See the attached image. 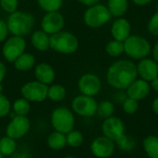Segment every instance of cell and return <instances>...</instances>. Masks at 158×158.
<instances>
[{"label": "cell", "mask_w": 158, "mask_h": 158, "mask_svg": "<svg viewBox=\"0 0 158 158\" xmlns=\"http://www.w3.org/2000/svg\"><path fill=\"white\" fill-rule=\"evenodd\" d=\"M67 137V145L71 148L81 147L84 142V135L81 131L78 130H72L66 134Z\"/></svg>", "instance_id": "obj_29"}, {"label": "cell", "mask_w": 158, "mask_h": 158, "mask_svg": "<svg viewBox=\"0 0 158 158\" xmlns=\"http://www.w3.org/2000/svg\"><path fill=\"white\" fill-rule=\"evenodd\" d=\"M6 22L9 33L24 37L32 32L35 26V18L30 12L17 10L8 15Z\"/></svg>", "instance_id": "obj_2"}, {"label": "cell", "mask_w": 158, "mask_h": 158, "mask_svg": "<svg viewBox=\"0 0 158 158\" xmlns=\"http://www.w3.org/2000/svg\"><path fill=\"white\" fill-rule=\"evenodd\" d=\"M127 97H128V96H127V94H126V92H124V91H118V93L114 95L115 101H116L117 103H118V104H122V103L125 101V99H126Z\"/></svg>", "instance_id": "obj_37"}, {"label": "cell", "mask_w": 158, "mask_h": 158, "mask_svg": "<svg viewBox=\"0 0 158 158\" xmlns=\"http://www.w3.org/2000/svg\"><path fill=\"white\" fill-rule=\"evenodd\" d=\"M67 96V89L62 84H51L48 86L47 98L55 103L62 102Z\"/></svg>", "instance_id": "obj_23"}, {"label": "cell", "mask_w": 158, "mask_h": 158, "mask_svg": "<svg viewBox=\"0 0 158 158\" xmlns=\"http://www.w3.org/2000/svg\"><path fill=\"white\" fill-rule=\"evenodd\" d=\"M13 65L14 68L19 71H28L31 69H34L36 65V59L32 54L24 52L14 61Z\"/></svg>", "instance_id": "obj_20"}, {"label": "cell", "mask_w": 158, "mask_h": 158, "mask_svg": "<svg viewBox=\"0 0 158 158\" xmlns=\"http://www.w3.org/2000/svg\"><path fill=\"white\" fill-rule=\"evenodd\" d=\"M147 31L152 36L158 38V11H156L150 17L147 22Z\"/></svg>", "instance_id": "obj_34"}, {"label": "cell", "mask_w": 158, "mask_h": 158, "mask_svg": "<svg viewBox=\"0 0 158 158\" xmlns=\"http://www.w3.org/2000/svg\"><path fill=\"white\" fill-rule=\"evenodd\" d=\"M143 147L148 157L158 158V136H147L143 142Z\"/></svg>", "instance_id": "obj_24"}, {"label": "cell", "mask_w": 158, "mask_h": 158, "mask_svg": "<svg viewBox=\"0 0 158 158\" xmlns=\"http://www.w3.org/2000/svg\"><path fill=\"white\" fill-rule=\"evenodd\" d=\"M135 6H145L147 5H149L150 3H152L154 0H131Z\"/></svg>", "instance_id": "obj_41"}, {"label": "cell", "mask_w": 158, "mask_h": 158, "mask_svg": "<svg viewBox=\"0 0 158 158\" xmlns=\"http://www.w3.org/2000/svg\"><path fill=\"white\" fill-rule=\"evenodd\" d=\"M129 0H107L106 6L114 18L124 17L129 10Z\"/></svg>", "instance_id": "obj_21"}, {"label": "cell", "mask_w": 158, "mask_h": 158, "mask_svg": "<svg viewBox=\"0 0 158 158\" xmlns=\"http://www.w3.org/2000/svg\"><path fill=\"white\" fill-rule=\"evenodd\" d=\"M0 7L6 13L11 14L18 10L19 0H0Z\"/></svg>", "instance_id": "obj_35"}, {"label": "cell", "mask_w": 158, "mask_h": 158, "mask_svg": "<svg viewBox=\"0 0 158 158\" xmlns=\"http://www.w3.org/2000/svg\"><path fill=\"white\" fill-rule=\"evenodd\" d=\"M41 30L48 35H53L63 31L65 26V18L59 11L47 12L41 19Z\"/></svg>", "instance_id": "obj_13"}, {"label": "cell", "mask_w": 158, "mask_h": 158, "mask_svg": "<svg viewBox=\"0 0 158 158\" xmlns=\"http://www.w3.org/2000/svg\"><path fill=\"white\" fill-rule=\"evenodd\" d=\"M138 78L136 63L131 59H118L107 69L106 80L107 84L118 91H125Z\"/></svg>", "instance_id": "obj_1"}, {"label": "cell", "mask_w": 158, "mask_h": 158, "mask_svg": "<svg viewBox=\"0 0 158 158\" xmlns=\"http://www.w3.org/2000/svg\"><path fill=\"white\" fill-rule=\"evenodd\" d=\"M11 111L16 116H26L31 111V103L23 97L16 99L11 104Z\"/></svg>", "instance_id": "obj_26"}, {"label": "cell", "mask_w": 158, "mask_h": 158, "mask_svg": "<svg viewBox=\"0 0 158 158\" xmlns=\"http://www.w3.org/2000/svg\"><path fill=\"white\" fill-rule=\"evenodd\" d=\"M8 33L9 31L7 29L6 22L0 19V43L5 42L6 40V38L8 37Z\"/></svg>", "instance_id": "obj_36"}, {"label": "cell", "mask_w": 158, "mask_h": 158, "mask_svg": "<svg viewBox=\"0 0 158 158\" xmlns=\"http://www.w3.org/2000/svg\"><path fill=\"white\" fill-rule=\"evenodd\" d=\"M132 27L130 20L124 17L116 18L110 27V34L113 39L124 42L131 33Z\"/></svg>", "instance_id": "obj_16"}, {"label": "cell", "mask_w": 158, "mask_h": 158, "mask_svg": "<svg viewBox=\"0 0 158 158\" xmlns=\"http://www.w3.org/2000/svg\"><path fill=\"white\" fill-rule=\"evenodd\" d=\"M123 44L124 54L132 61L148 57L152 52V44L149 40L140 34H131Z\"/></svg>", "instance_id": "obj_3"}, {"label": "cell", "mask_w": 158, "mask_h": 158, "mask_svg": "<svg viewBox=\"0 0 158 158\" xmlns=\"http://www.w3.org/2000/svg\"><path fill=\"white\" fill-rule=\"evenodd\" d=\"M47 146L53 151H59L67 146V137L66 134L54 131H52L46 139Z\"/></svg>", "instance_id": "obj_22"}, {"label": "cell", "mask_w": 158, "mask_h": 158, "mask_svg": "<svg viewBox=\"0 0 158 158\" xmlns=\"http://www.w3.org/2000/svg\"><path fill=\"white\" fill-rule=\"evenodd\" d=\"M65 158H77L76 156H66Z\"/></svg>", "instance_id": "obj_46"}, {"label": "cell", "mask_w": 158, "mask_h": 158, "mask_svg": "<svg viewBox=\"0 0 158 158\" xmlns=\"http://www.w3.org/2000/svg\"><path fill=\"white\" fill-rule=\"evenodd\" d=\"M17 150L18 144L16 140L6 135L0 139V152L4 156H11Z\"/></svg>", "instance_id": "obj_25"}, {"label": "cell", "mask_w": 158, "mask_h": 158, "mask_svg": "<svg viewBox=\"0 0 158 158\" xmlns=\"http://www.w3.org/2000/svg\"><path fill=\"white\" fill-rule=\"evenodd\" d=\"M156 11H158V3L157 5H156Z\"/></svg>", "instance_id": "obj_48"}, {"label": "cell", "mask_w": 158, "mask_h": 158, "mask_svg": "<svg viewBox=\"0 0 158 158\" xmlns=\"http://www.w3.org/2000/svg\"><path fill=\"white\" fill-rule=\"evenodd\" d=\"M98 103L93 96L77 95L71 102V110L75 115L82 118H92L96 115Z\"/></svg>", "instance_id": "obj_8"}, {"label": "cell", "mask_w": 158, "mask_h": 158, "mask_svg": "<svg viewBox=\"0 0 158 158\" xmlns=\"http://www.w3.org/2000/svg\"><path fill=\"white\" fill-rule=\"evenodd\" d=\"M11 158H30V156L25 151H16L12 156Z\"/></svg>", "instance_id": "obj_40"}, {"label": "cell", "mask_w": 158, "mask_h": 158, "mask_svg": "<svg viewBox=\"0 0 158 158\" xmlns=\"http://www.w3.org/2000/svg\"><path fill=\"white\" fill-rule=\"evenodd\" d=\"M116 146H118L123 152H131L136 147V142L131 137L126 133L120 136L118 140L115 141Z\"/></svg>", "instance_id": "obj_30"}, {"label": "cell", "mask_w": 158, "mask_h": 158, "mask_svg": "<svg viewBox=\"0 0 158 158\" xmlns=\"http://www.w3.org/2000/svg\"><path fill=\"white\" fill-rule=\"evenodd\" d=\"M106 53L110 56V57H119L124 54V44L123 42L112 39L109 42L106 43V47H105Z\"/></svg>", "instance_id": "obj_27"}, {"label": "cell", "mask_w": 158, "mask_h": 158, "mask_svg": "<svg viewBox=\"0 0 158 158\" xmlns=\"http://www.w3.org/2000/svg\"><path fill=\"white\" fill-rule=\"evenodd\" d=\"M27 47V43L24 37L12 35L7 37L2 46V55L6 61L14 63V61L22 55Z\"/></svg>", "instance_id": "obj_7"}, {"label": "cell", "mask_w": 158, "mask_h": 158, "mask_svg": "<svg viewBox=\"0 0 158 158\" xmlns=\"http://www.w3.org/2000/svg\"><path fill=\"white\" fill-rule=\"evenodd\" d=\"M150 86H151V90H153L156 93H158V77L154 79L150 82Z\"/></svg>", "instance_id": "obj_43"}, {"label": "cell", "mask_w": 158, "mask_h": 158, "mask_svg": "<svg viewBox=\"0 0 158 158\" xmlns=\"http://www.w3.org/2000/svg\"><path fill=\"white\" fill-rule=\"evenodd\" d=\"M152 109H153L154 113L158 116V96L154 99V101L152 103Z\"/></svg>", "instance_id": "obj_44"}, {"label": "cell", "mask_w": 158, "mask_h": 158, "mask_svg": "<svg viewBox=\"0 0 158 158\" xmlns=\"http://www.w3.org/2000/svg\"><path fill=\"white\" fill-rule=\"evenodd\" d=\"M6 75V67L4 62L0 61V84L4 81Z\"/></svg>", "instance_id": "obj_39"}, {"label": "cell", "mask_w": 158, "mask_h": 158, "mask_svg": "<svg viewBox=\"0 0 158 158\" xmlns=\"http://www.w3.org/2000/svg\"><path fill=\"white\" fill-rule=\"evenodd\" d=\"M31 45L40 52H44L50 49V35L42 30L32 31L31 35Z\"/></svg>", "instance_id": "obj_19"}, {"label": "cell", "mask_w": 158, "mask_h": 158, "mask_svg": "<svg viewBox=\"0 0 158 158\" xmlns=\"http://www.w3.org/2000/svg\"><path fill=\"white\" fill-rule=\"evenodd\" d=\"M115 112V105L112 101L104 100L98 104L96 115L103 119L108 118L114 115Z\"/></svg>", "instance_id": "obj_28"}, {"label": "cell", "mask_w": 158, "mask_h": 158, "mask_svg": "<svg viewBox=\"0 0 158 158\" xmlns=\"http://www.w3.org/2000/svg\"><path fill=\"white\" fill-rule=\"evenodd\" d=\"M125 92L128 97L137 101H142L147 98L151 93L150 82L137 78L134 81L131 83V85L125 90Z\"/></svg>", "instance_id": "obj_17"}, {"label": "cell", "mask_w": 158, "mask_h": 158, "mask_svg": "<svg viewBox=\"0 0 158 158\" xmlns=\"http://www.w3.org/2000/svg\"><path fill=\"white\" fill-rule=\"evenodd\" d=\"M37 4L45 13L55 12L60 10L63 6V0H37Z\"/></svg>", "instance_id": "obj_31"}, {"label": "cell", "mask_w": 158, "mask_h": 158, "mask_svg": "<svg viewBox=\"0 0 158 158\" xmlns=\"http://www.w3.org/2000/svg\"><path fill=\"white\" fill-rule=\"evenodd\" d=\"M31 129L30 119L26 116H15L6 128V135L18 141L23 138Z\"/></svg>", "instance_id": "obj_11"}, {"label": "cell", "mask_w": 158, "mask_h": 158, "mask_svg": "<svg viewBox=\"0 0 158 158\" xmlns=\"http://www.w3.org/2000/svg\"><path fill=\"white\" fill-rule=\"evenodd\" d=\"M3 90H4V88H3V85H2V83L0 84V93H3Z\"/></svg>", "instance_id": "obj_45"}, {"label": "cell", "mask_w": 158, "mask_h": 158, "mask_svg": "<svg viewBox=\"0 0 158 158\" xmlns=\"http://www.w3.org/2000/svg\"><path fill=\"white\" fill-rule=\"evenodd\" d=\"M33 74L36 81L48 86L53 84L56 79V71L54 68L45 62L35 65Z\"/></svg>", "instance_id": "obj_18"}, {"label": "cell", "mask_w": 158, "mask_h": 158, "mask_svg": "<svg viewBox=\"0 0 158 158\" xmlns=\"http://www.w3.org/2000/svg\"><path fill=\"white\" fill-rule=\"evenodd\" d=\"M116 150V143L114 141L102 135L93 140L90 144V151L96 158L111 157Z\"/></svg>", "instance_id": "obj_12"}, {"label": "cell", "mask_w": 158, "mask_h": 158, "mask_svg": "<svg viewBox=\"0 0 158 158\" xmlns=\"http://www.w3.org/2000/svg\"><path fill=\"white\" fill-rule=\"evenodd\" d=\"M47 90L48 85L35 80L23 84L20 89V94L21 97L30 103H42L47 99Z\"/></svg>", "instance_id": "obj_9"}, {"label": "cell", "mask_w": 158, "mask_h": 158, "mask_svg": "<svg viewBox=\"0 0 158 158\" xmlns=\"http://www.w3.org/2000/svg\"><path fill=\"white\" fill-rule=\"evenodd\" d=\"M50 122L55 131L67 134L75 128V115L67 106H57L51 112Z\"/></svg>", "instance_id": "obj_6"}, {"label": "cell", "mask_w": 158, "mask_h": 158, "mask_svg": "<svg viewBox=\"0 0 158 158\" xmlns=\"http://www.w3.org/2000/svg\"><path fill=\"white\" fill-rule=\"evenodd\" d=\"M4 157H5V156H4L1 154V152H0V158H4Z\"/></svg>", "instance_id": "obj_47"}, {"label": "cell", "mask_w": 158, "mask_h": 158, "mask_svg": "<svg viewBox=\"0 0 158 158\" xmlns=\"http://www.w3.org/2000/svg\"><path fill=\"white\" fill-rule=\"evenodd\" d=\"M112 18L106 5L102 3L88 6L83 13V22L91 29H98L106 25Z\"/></svg>", "instance_id": "obj_5"}, {"label": "cell", "mask_w": 158, "mask_h": 158, "mask_svg": "<svg viewBox=\"0 0 158 158\" xmlns=\"http://www.w3.org/2000/svg\"><path fill=\"white\" fill-rule=\"evenodd\" d=\"M121 105L123 111L128 115H133L139 109V101L130 97H127Z\"/></svg>", "instance_id": "obj_32"}, {"label": "cell", "mask_w": 158, "mask_h": 158, "mask_svg": "<svg viewBox=\"0 0 158 158\" xmlns=\"http://www.w3.org/2000/svg\"><path fill=\"white\" fill-rule=\"evenodd\" d=\"M151 55H152V58H154L158 63V38L157 40L156 41V43L154 44V45L152 46Z\"/></svg>", "instance_id": "obj_38"}, {"label": "cell", "mask_w": 158, "mask_h": 158, "mask_svg": "<svg viewBox=\"0 0 158 158\" xmlns=\"http://www.w3.org/2000/svg\"><path fill=\"white\" fill-rule=\"evenodd\" d=\"M138 78L151 82L158 77V63L152 57H145L141 59L136 64Z\"/></svg>", "instance_id": "obj_15"}, {"label": "cell", "mask_w": 158, "mask_h": 158, "mask_svg": "<svg viewBox=\"0 0 158 158\" xmlns=\"http://www.w3.org/2000/svg\"><path fill=\"white\" fill-rule=\"evenodd\" d=\"M10 112L11 103L9 99L3 93H0V118L7 117Z\"/></svg>", "instance_id": "obj_33"}, {"label": "cell", "mask_w": 158, "mask_h": 158, "mask_svg": "<svg viewBox=\"0 0 158 158\" xmlns=\"http://www.w3.org/2000/svg\"><path fill=\"white\" fill-rule=\"evenodd\" d=\"M78 89L81 94L94 97L102 90V81L94 73H84L78 81Z\"/></svg>", "instance_id": "obj_10"}, {"label": "cell", "mask_w": 158, "mask_h": 158, "mask_svg": "<svg viewBox=\"0 0 158 158\" xmlns=\"http://www.w3.org/2000/svg\"><path fill=\"white\" fill-rule=\"evenodd\" d=\"M102 132L104 136L115 142L120 136L125 134L124 122L115 116L106 118L102 124Z\"/></svg>", "instance_id": "obj_14"}, {"label": "cell", "mask_w": 158, "mask_h": 158, "mask_svg": "<svg viewBox=\"0 0 158 158\" xmlns=\"http://www.w3.org/2000/svg\"><path fill=\"white\" fill-rule=\"evenodd\" d=\"M79 48L78 37L68 31L50 35V49L62 55H72Z\"/></svg>", "instance_id": "obj_4"}, {"label": "cell", "mask_w": 158, "mask_h": 158, "mask_svg": "<svg viewBox=\"0 0 158 158\" xmlns=\"http://www.w3.org/2000/svg\"><path fill=\"white\" fill-rule=\"evenodd\" d=\"M81 5L85 6H94L95 4H98L100 3L101 0H78Z\"/></svg>", "instance_id": "obj_42"}]
</instances>
